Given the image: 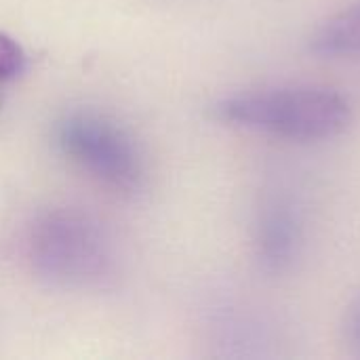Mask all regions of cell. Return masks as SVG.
I'll return each instance as SVG.
<instances>
[{"mask_svg":"<svg viewBox=\"0 0 360 360\" xmlns=\"http://www.w3.org/2000/svg\"><path fill=\"white\" fill-rule=\"evenodd\" d=\"M213 112L232 127L289 141L333 139L352 122V105L342 93L312 84L230 95Z\"/></svg>","mask_w":360,"mask_h":360,"instance_id":"obj_1","label":"cell"},{"mask_svg":"<svg viewBox=\"0 0 360 360\" xmlns=\"http://www.w3.org/2000/svg\"><path fill=\"white\" fill-rule=\"evenodd\" d=\"M27 253L34 270L61 287L99 285L114 268L108 232L76 209H55L38 217L30 230Z\"/></svg>","mask_w":360,"mask_h":360,"instance_id":"obj_2","label":"cell"},{"mask_svg":"<svg viewBox=\"0 0 360 360\" xmlns=\"http://www.w3.org/2000/svg\"><path fill=\"white\" fill-rule=\"evenodd\" d=\"M55 137L61 152L99 184L127 194L141 190L146 181L143 158L129 133L112 120L91 112H74L57 124Z\"/></svg>","mask_w":360,"mask_h":360,"instance_id":"obj_3","label":"cell"},{"mask_svg":"<svg viewBox=\"0 0 360 360\" xmlns=\"http://www.w3.org/2000/svg\"><path fill=\"white\" fill-rule=\"evenodd\" d=\"M302 247V219L293 200L270 194L255 221V255L259 266L276 276L285 274L297 259Z\"/></svg>","mask_w":360,"mask_h":360,"instance_id":"obj_4","label":"cell"},{"mask_svg":"<svg viewBox=\"0 0 360 360\" xmlns=\"http://www.w3.org/2000/svg\"><path fill=\"white\" fill-rule=\"evenodd\" d=\"M308 49L321 57L360 55V0L321 21L308 38Z\"/></svg>","mask_w":360,"mask_h":360,"instance_id":"obj_5","label":"cell"},{"mask_svg":"<svg viewBox=\"0 0 360 360\" xmlns=\"http://www.w3.org/2000/svg\"><path fill=\"white\" fill-rule=\"evenodd\" d=\"M342 335L352 356L360 359V287L350 297L342 319Z\"/></svg>","mask_w":360,"mask_h":360,"instance_id":"obj_6","label":"cell"},{"mask_svg":"<svg viewBox=\"0 0 360 360\" xmlns=\"http://www.w3.org/2000/svg\"><path fill=\"white\" fill-rule=\"evenodd\" d=\"M25 53L19 46L17 40H13L8 34L0 32V80L13 78L23 70Z\"/></svg>","mask_w":360,"mask_h":360,"instance_id":"obj_7","label":"cell"}]
</instances>
